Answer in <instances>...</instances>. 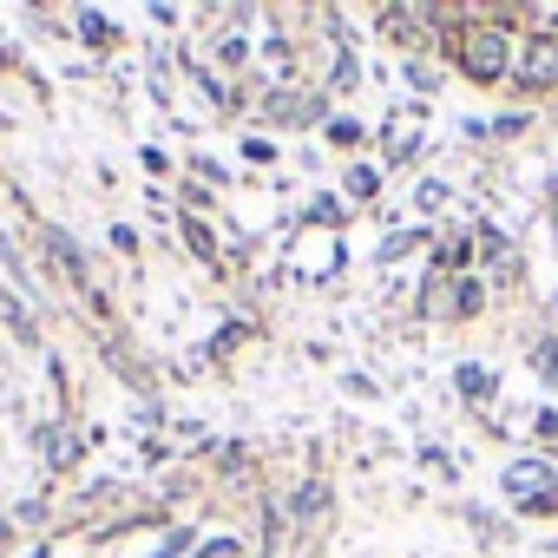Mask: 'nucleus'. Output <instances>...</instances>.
Segmentation results:
<instances>
[{
  "instance_id": "f257e3e1",
  "label": "nucleus",
  "mask_w": 558,
  "mask_h": 558,
  "mask_svg": "<svg viewBox=\"0 0 558 558\" xmlns=\"http://www.w3.org/2000/svg\"><path fill=\"white\" fill-rule=\"evenodd\" d=\"M440 60L480 93H558V8H421Z\"/></svg>"
}]
</instances>
